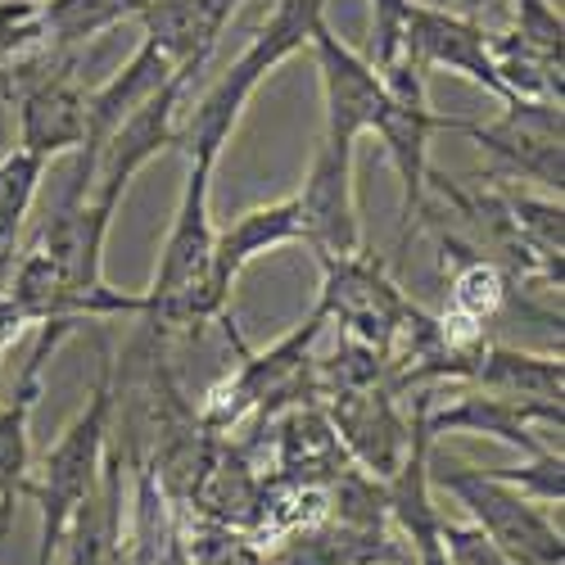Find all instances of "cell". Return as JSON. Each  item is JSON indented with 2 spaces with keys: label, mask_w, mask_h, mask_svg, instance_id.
<instances>
[{
  "label": "cell",
  "mask_w": 565,
  "mask_h": 565,
  "mask_svg": "<svg viewBox=\"0 0 565 565\" xmlns=\"http://www.w3.org/2000/svg\"><path fill=\"white\" fill-rule=\"evenodd\" d=\"M489 6H493V0H452V10H457V14H466V19H480Z\"/></svg>",
  "instance_id": "28"
},
{
  "label": "cell",
  "mask_w": 565,
  "mask_h": 565,
  "mask_svg": "<svg viewBox=\"0 0 565 565\" xmlns=\"http://www.w3.org/2000/svg\"><path fill=\"white\" fill-rule=\"evenodd\" d=\"M226 340L235 344V353H241V362H235L222 381L204 394V407L195 412L200 426L209 435H226L235 430L245 416H263V420H276L286 416L303 403H317V362H312V344L321 340V331L331 321H326L317 308L308 312L303 326H295L290 335H280L267 353H254L241 331H235L231 312L217 321Z\"/></svg>",
  "instance_id": "3"
},
{
  "label": "cell",
  "mask_w": 565,
  "mask_h": 565,
  "mask_svg": "<svg viewBox=\"0 0 565 565\" xmlns=\"http://www.w3.org/2000/svg\"><path fill=\"white\" fill-rule=\"evenodd\" d=\"M41 45V0H0V68Z\"/></svg>",
  "instance_id": "25"
},
{
  "label": "cell",
  "mask_w": 565,
  "mask_h": 565,
  "mask_svg": "<svg viewBox=\"0 0 565 565\" xmlns=\"http://www.w3.org/2000/svg\"><path fill=\"white\" fill-rule=\"evenodd\" d=\"M349 452L326 420L321 403H303L286 416H276V480L326 489L340 470H349Z\"/></svg>",
  "instance_id": "19"
},
{
  "label": "cell",
  "mask_w": 565,
  "mask_h": 565,
  "mask_svg": "<svg viewBox=\"0 0 565 565\" xmlns=\"http://www.w3.org/2000/svg\"><path fill=\"white\" fill-rule=\"evenodd\" d=\"M213 172L217 168L185 163V185H181L172 226L163 235V249H159V263H154V276H150V290H140V295H146V312L168 303L172 295H181L209 267V258H213V241H217V226L209 217ZM146 312H140V317H146Z\"/></svg>",
  "instance_id": "16"
},
{
  "label": "cell",
  "mask_w": 565,
  "mask_h": 565,
  "mask_svg": "<svg viewBox=\"0 0 565 565\" xmlns=\"http://www.w3.org/2000/svg\"><path fill=\"white\" fill-rule=\"evenodd\" d=\"M326 6H331V0H276V10L258 28V36L204 90L200 105L177 122V146H181L185 163L217 168L222 150L231 146L235 127H241V118H245V109L254 100V90L290 55L308 51V36H312L317 19H326Z\"/></svg>",
  "instance_id": "2"
},
{
  "label": "cell",
  "mask_w": 565,
  "mask_h": 565,
  "mask_svg": "<svg viewBox=\"0 0 565 565\" xmlns=\"http://www.w3.org/2000/svg\"><path fill=\"white\" fill-rule=\"evenodd\" d=\"M41 177H45V159H36L19 146L0 154V258L19 249L23 222L41 191Z\"/></svg>",
  "instance_id": "23"
},
{
  "label": "cell",
  "mask_w": 565,
  "mask_h": 565,
  "mask_svg": "<svg viewBox=\"0 0 565 565\" xmlns=\"http://www.w3.org/2000/svg\"><path fill=\"white\" fill-rule=\"evenodd\" d=\"M565 407H543V403H521V398H507V394H489V390H470L457 394L452 403H435L426 407V430L430 439L444 435H489L502 439L511 448H525V457L534 448H543V439L534 435L539 426H556L561 430Z\"/></svg>",
  "instance_id": "17"
},
{
  "label": "cell",
  "mask_w": 565,
  "mask_h": 565,
  "mask_svg": "<svg viewBox=\"0 0 565 565\" xmlns=\"http://www.w3.org/2000/svg\"><path fill=\"white\" fill-rule=\"evenodd\" d=\"M398 547L390 543V530H362L321 515L290 539L271 543L267 565H390Z\"/></svg>",
  "instance_id": "20"
},
{
  "label": "cell",
  "mask_w": 565,
  "mask_h": 565,
  "mask_svg": "<svg viewBox=\"0 0 565 565\" xmlns=\"http://www.w3.org/2000/svg\"><path fill=\"white\" fill-rule=\"evenodd\" d=\"M430 484L457 498L470 511V525L484 530L515 565H565V539L552 511L507 484L498 470L466 466L457 457H435L430 448Z\"/></svg>",
  "instance_id": "5"
},
{
  "label": "cell",
  "mask_w": 565,
  "mask_h": 565,
  "mask_svg": "<svg viewBox=\"0 0 565 565\" xmlns=\"http://www.w3.org/2000/svg\"><path fill=\"white\" fill-rule=\"evenodd\" d=\"M385 86H390V105H385L381 122H375V136H381L385 159L403 185V204H398V249H403L407 235L416 231V222L426 217L430 136L444 131L448 118L430 109V73L416 68L407 55H398L385 68Z\"/></svg>",
  "instance_id": "6"
},
{
  "label": "cell",
  "mask_w": 565,
  "mask_h": 565,
  "mask_svg": "<svg viewBox=\"0 0 565 565\" xmlns=\"http://www.w3.org/2000/svg\"><path fill=\"white\" fill-rule=\"evenodd\" d=\"M412 10V0H371V64L390 68L403 55V19Z\"/></svg>",
  "instance_id": "26"
},
{
  "label": "cell",
  "mask_w": 565,
  "mask_h": 565,
  "mask_svg": "<svg viewBox=\"0 0 565 565\" xmlns=\"http://www.w3.org/2000/svg\"><path fill=\"white\" fill-rule=\"evenodd\" d=\"M358 146L353 140L321 136L308 177L295 191L299 204V245L312 249L317 263L349 258L362 249V217H358V185H353Z\"/></svg>",
  "instance_id": "9"
},
{
  "label": "cell",
  "mask_w": 565,
  "mask_h": 565,
  "mask_svg": "<svg viewBox=\"0 0 565 565\" xmlns=\"http://www.w3.org/2000/svg\"><path fill=\"white\" fill-rule=\"evenodd\" d=\"M140 0H41V45L82 55L90 41L136 19Z\"/></svg>",
  "instance_id": "22"
},
{
  "label": "cell",
  "mask_w": 565,
  "mask_h": 565,
  "mask_svg": "<svg viewBox=\"0 0 565 565\" xmlns=\"http://www.w3.org/2000/svg\"><path fill=\"white\" fill-rule=\"evenodd\" d=\"M444 552H448V565H515L484 530L476 525H448L444 521Z\"/></svg>",
  "instance_id": "27"
},
{
  "label": "cell",
  "mask_w": 565,
  "mask_h": 565,
  "mask_svg": "<svg viewBox=\"0 0 565 565\" xmlns=\"http://www.w3.org/2000/svg\"><path fill=\"white\" fill-rule=\"evenodd\" d=\"M498 476H502L507 484H515L525 498L543 502V507H561V498H565V457H561V448H547V444L534 448L525 466L498 470Z\"/></svg>",
  "instance_id": "24"
},
{
  "label": "cell",
  "mask_w": 565,
  "mask_h": 565,
  "mask_svg": "<svg viewBox=\"0 0 565 565\" xmlns=\"http://www.w3.org/2000/svg\"><path fill=\"white\" fill-rule=\"evenodd\" d=\"M136 23L146 32L140 41H150L177 73H185L195 82V73L217 51L231 14L217 6V0H140Z\"/></svg>",
  "instance_id": "18"
},
{
  "label": "cell",
  "mask_w": 565,
  "mask_h": 565,
  "mask_svg": "<svg viewBox=\"0 0 565 565\" xmlns=\"http://www.w3.org/2000/svg\"><path fill=\"white\" fill-rule=\"evenodd\" d=\"M317 403L326 420L335 426L349 461L362 466L375 480H390L412 439V420L398 407V390L390 381H375V385H353V390H326Z\"/></svg>",
  "instance_id": "12"
},
{
  "label": "cell",
  "mask_w": 565,
  "mask_h": 565,
  "mask_svg": "<svg viewBox=\"0 0 565 565\" xmlns=\"http://www.w3.org/2000/svg\"><path fill=\"white\" fill-rule=\"evenodd\" d=\"M100 366H96V385H90L86 403L77 416L64 426V435L45 448L41 457V476H32V502L41 507V543H36V565H55L64 552V534L73 525V515L90 498V489L100 484V470L109 461V435H114V416H118V358L109 335H96Z\"/></svg>",
  "instance_id": "1"
},
{
  "label": "cell",
  "mask_w": 565,
  "mask_h": 565,
  "mask_svg": "<svg viewBox=\"0 0 565 565\" xmlns=\"http://www.w3.org/2000/svg\"><path fill=\"white\" fill-rule=\"evenodd\" d=\"M489 36L493 32H484L480 19L412 0V10L403 19V55L426 73H457L466 82H476L480 90H489L493 100H511L498 68H493Z\"/></svg>",
  "instance_id": "13"
},
{
  "label": "cell",
  "mask_w": 565,
  "mask_h": 565,
  "mask_svg": "<svg viewBox=\"0 0 565 565\" xmlns=\"http://www.w3.org/2000/svg\"><path fill=\"white\" fill-rule=\"evenodd\" d=\"M321 267V295L317 312L340 326V335L371 344L375 353H390L398 331L416 317V303L398 290L385 258L358 249L349 258H326Z\"/></svg>",
  "instance_id": "8"
},
{
  "label": "cell",
  "mask_w": 565,
  "mask_h": 565,
  "mask_svg": "<svg viewBox=\"0 0 565 565\" xmlns=\"http://www.w3.org/2000/svg\"><path fill=\"white\" fill-rule=\"evenodd\" d=\"M444 131H461L470 146L484 150L498 172L515 181H534L543 195H561L565 185V131H561V100H502L498 118L470 122L448 118Z\"/></svg>",
  "instance_id": "7"
},
{
  "label": "cell",
  "mask_w": 565,
  "mask_h": 565,
  "mask_svg": "<svg viewBox=\"0 0 565 565\" xmlns=\"http://www.w3.org/2000/svg\"><path fill=\"white\" fill-rule=\"evenodd\" d=\"M64 340L68 331L60 326H36V344L28 349V362L19 371V390L0 407V534L14 525L19 502H32V412L41 398V371Z\"/></svg>",
  "instance_id": "15"
},
{
  "label": "cell",
  "mask_w": 565,
  "mask_h": 565,
  "mask_svg": "<svg viewBox=\"0 0 565 565\" xmlns=\"http://www.w3.org/2000/svg\"><path fill=\"white\" fill-rule=\"evenodd\" d=\"M0 96H6V105L14 114L19 150H28L45 163L82 150L90 90L77 77V55L36 45L32 55L0 68Z\"/></svg>",
  "instance_id": "4"
},
{
  "label": "cell",
  "mask_w": 565,
  "mask_h": 565,
  "mask_svg": "<svg viewBox=\"0 0 565 565\" xmlns=\"http://www.w3.org/2000/svg\"><path fill=\"white\" fill-rule=\"evenodd\" d=\"M185 86L191 77H172L163 90L140 105L109 140L96 159V177H90V191H86V204L100 209L105 217H118V204L127 195V185L146 172L163 150L177 146V122H181V105H185Z\"/></svg>",
  "instance_id": "11"
},
{
  "label": "cell",
  "mask_w": 565,
  "mask_h": 565,
  "mask_svg": "<svg viewBox=\"0 0 565 565\" xmlns=\"http://www.w3.org/2000/svg\"><path fill=\"white\" fill-rule=\"evenodd\" d=\"M308 51L317 60V82H321V136L353 140V146L362 136H375V122H381L390 105L385 73L362 51H353L326 19H317Z\"/></svg>",
  "instance_id": "10"
},
{
  "label": "cell",
  "mask_w": 565,
  "mask_h": 565,
  "mask_svg": "<svg viewBox=\"0 0 565 565\" xmlns=\"http://www.w3.org/2000/svg\"><path fill=\"white\" fill-rule=\"evenodd\" d=\"M561 41L565 19L552 0H515L511 28L489 36L493 68L511 100H561Z\"/></svg>",
  "instance_id": "14"
},
{
  "label": "cell",
  "mask_w": 565,
  "mask_h": 565,
  "mask_svg": "<svg viewBox=\"0 0 565 565\" xmlns=\"http://www.w3.org/2000/svg\"><path fill=\"white\" fill-rule=\"evenodd\" d=\"M461 385L507 394V398H521V403L561 407L565 362H561V353H521V349H507V344H484V353L470 362Z\"/></svg>",
  "instance_id": "21"
}]
</instances>
